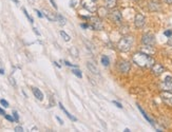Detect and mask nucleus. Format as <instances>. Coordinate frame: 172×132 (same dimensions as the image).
<instances>
[{
    "mask_svg": "<svg viewBox=\"0 0 172 132\" xmlns=\"http://www.w3.org/2000/svg\"><path fill=\"white\" fill-rule=\"evenodd\" d=\"M56 119H57V121H58L59 124H60V125H64V121H62V119L60 118V117H59V116H56Z\"/></svg>",
    "mask_w": 172,
    "mask_h": 132,
    "instance_id": "58836bf2",
    "label": "nucleus"
},
{
    "mask_svg": "<svg viewBox=\"0 0 172 132\" xmlns=\"http://www.w3.org/2000/svg\"><path fill=\"white\" fill-rule=\"evenodd\" d=\"M53 106H55V99H54V97L53 96H50V107H53Z\"/></svg>",
    "mask_w": 172,
    "mask_h": 132,
    "instance_id": "cd10ccee",
    "label": "nucleus"
},
{
    "mask_svg": "<svg viewBox=\"0 0 172 132\" xmlns=\"http://www.w3.org/2000/svg\"><path fill=\"white\" fill-rule=\"evenodd\" d=\"M4 117H5L6 119H8V121H10V122H12V123H13L14 121H15V118H14V117H12L11 115H8V114H5Z\"/></svg>",
    "mask_w": 172,
    "mask_h": 132,
    "instance_id": "7c9ffc66",
    "label": "nucleus"
},
{
    "mask_svg": "<svg viewBox=\"0 0 172 132\" xmlns=\"http://www.w3.org/2000/svg\"><path fill=\"white\" fill-rule=\"evenodd\" d=\"M35 12H36V13H37V15H38V17H40V18H42V17H44V14L41 13V12H39L38 10H35Z\"/></svg>",
    "mask_w": 172,
    "mask_h": 132,
    "instance_id": "e433bc0d",
    "label": "nucleus"
},
{
    "mask_svg": "<svg viewBox=\"0 0 172 132\" xmlns=\"http://www.w3.org/2000/svg\"><path fill=\"white\" fill-rule=\"evenodd\" d=\"M97 12H98V16H99V17H101V18H103V17H107V15H108L107 8H105V6H100V8H98L97 9Z\"/></svg>",
    "mask_w": 172,
    "mask_h": 132,
    "instance_id": "a211bd4d",
    "label": "nucleus"
},
{
    "mask_svg": "<svg viewBox=\"0 0 172 132\" xmlns=\"http://www.w3.org/2000/svg\"><path fill=\"white\" fill-rule=\"evenodd\" d=\"M145 24H146V18L145 16L141 13H137L134 17V26L137 29H141L144 28Z\"/></svg>",
    "mask_w": 172,
    "mask_h": 132,
    "instance_id": "0eeeda50",
    "label": "nucleus"
},
{
    "mask_svg": "<svg viewBox=\"0 0 172 132\" xmlns=\"http://www.w3.org/2000/svg\"><path fill=\"white\" fill-rule=\"evenodd\" d=\"M0 104L2 105L4 108H8V107H9V103L5 101V99H1V101H0Z\"/></svg>",
    "mask_w": 172,
    "mask_h": 132,
    "instance_id": "bb28decb",
    "label": "nucleus"
},
{
    "mask_svg": "<svg viewBox=\"0 0 172 132\" xmlns=\"http://www.w3.org/2000/svg\"><path fill=\"white\" fill-rule=\"evenodd\" d=\"M42 13H44V16H46L50 21H57V15H55L53 12H51V11L44 10L42 11Z\"/></svg>",
    "mask_w": 172,
    "mask_h": 132,
    "instance_id": "f8f14e48",
    "label": "nucleus"
},
{
    "mask_svg": "<svg viewBox=\"0 0 172 132\" xmlns=\"http://www.w3.org/2000/svg\"><path fill=\"white\" fill-rule=\"evenodd\" d=\"M0 74H1V75H3V74H4V70H3V69H1V68H0Z\"/></svg>",
    "mask_w": 172,
    "mask_h": 132,
    "instance_id": "a18cd8bd",
    "label": "nucleus"
},
{
    "mask_svg": "<svg viewBox=\"0 0 172 132\" xmlns=\"http://www.w3.org/2000/svg\"><path fill=\"white\" fill-rule=\"evenodd\" d=\"M72 73L74 74V75H76L77 77H79V78H81V77H82L81 71L78 70V69H73V70H72Z\"/></svg>",
    "mask_w": 172,
    "mask_h": 132,
    "instance_id": "a878e982",
    "label": "nucleus"
},
{
    "mask_svg": "<svg viewBox=\"0 0 172 132\" xmlns=\"http://www.w3.org/2000/svg\"><path fill=\"white\" fill-rule=\"evenodd\" d=\"M28 1H29L30 3H34V1H35V0H28Z\"/></svg>",
    "mask_w": 172,
    "mask_h": 132,
    "instance_id": "49530a36",
    "label": "nucleus"
},
{
    "mask_svg": "<svg viewBox=\"0 0 172 132\" xmlns=\"http://www.w3.org/2000/svg\"><path fill=\"white\" fill-rule=\"evenodd\" d=\"M22 11H23V13H24V15H26V18H28V19H29V21H30V22H31V24H34V19H33V18H32L31 16L29 15L28 11H26V9H24V8H22Z\"/></svg>",
    "mask_w": 172,
    "mask_h": 132,
    "instance_id": "393cba45",
    "label": "nucleus"
},
{
    "mask_svg": "<svg viewBox=\"0 0 172 132\" xmlns=\"http://www.w3.org/2000/svg\"><path fill=\"white\" fill-rule=\"evenodd\" d=\"M132 1H135V2H136V1H138V0H132Z\"/></svg>",
    "mask_w": 172,
    "mask_h": 132,
    "instance_id": "8fccbe9b",
    "label": "nucleus"
},
{
    "mask_svg": "<svg viewBox=\"0 0 172 132\" xmlns=\"http://www.w3.org/2000/svg\"><path fill=\"white\" fill-rule=\"evenodd\" d=\"M0 114H1V115H5L4 110H3V109H1V108H0Z\"/></svg>",
    "mask_w": 172,
    "mask_h": 132,
    "instance_id": "37998d69",
    "label": "nucleus"
},
{
    "mask_svg": "<svg viewBox=\"0 0 172 132\" xmlns=\"http://www.w3.org/2000/svg\"><path fill=\"white\" fill-rule=\"evenodd\" d=\"M141 42H143V44H146V46H154L155 42H156V39H155L154 34L146 33L141 37Z\"/></svg>",
    "mask_w": 172,
    "mask_h": 132,
    "instance_id": "20e7f679",
    "label": "nucleus"
},
{
    "mask_svg": "<svg viewBox=\"0 0 172 132\" xmlns=\"http://www.w3.org/2000/svg\"><path fill=\"white\" fill-rule=\"evenodd\" d=\"M9 80H10L11 85L14 86V87H16V81H15V79H14V78L12 77V76H10V77H9Z\"/></svg>",
    "mask_w": 172,
    "mask_h": 132,
    "instance_id": "c756f323",
    "label": "nucleus"
},
{
    "mask_svg": "<svg viewBox=\"0 0 172 132\" xmlns=\"http://www.w3.org/2000/svg\"><path fill=\"white\" fill-rule=\"evenodd\" d=\"M13 116L15 118V122H19V115L16 111H13Z\"/></svg>",
    "mask_w": 172,
    "mask_h": 132,
    "instance_id": "c85d7f7f",
    "label": "nucleus"
},
{
    "mask_svg": "<svg viewBox=\"0 0 172 132\" xmlns=\"http://www.w3.org/2000/svg\"><path fill=\"white\" fill-rule=\"evenodd\" d=\"M32 91H33L34 96H35L38 101H42V99H44V94H42V92H41L38 88H32Z\"/></svg>",
    "mask_w": 172,
    "mask_h": 132,
    "instance_id": "dca6fc26",
    "label": "nucleus"
},
{
    "mask_svg": "<svg viewBox=\"0 0 172 132\" xmlns=\"http://www.w3.org/2000/svg\"><path fill=\"white\" fill-rule=\"evenodd\" d=\"M75 1H71V2H70V6H71V8H73V6H75Z\"/></svg>",
    "mask_w": 172,
    "mask_h": 132,
    "instance_id": "79ce46f5",
    "label": "nucleus"
},
{
    "mask_svg": "<svg viewBox=\"0 0 172 132\" xmlns=\"http://www.w3.org/2000/svg\"><path fill=\"white\" fill-rule=\"evenodd\" d=\"M141 52L146 53V54H148V55H153V54H155V52H156V50L154 49L153 46H146V44H145V47L141 48Z\"/></svg>",
    "mask_w": 172,
    "mask_h": 132,
    "instance_id": "ddd939ff",
    "label": "nucleus"
},
{
    "mask_svg": "<svg viewBox=\"0 0 172 132\" xmlns=\"http://www.w3.org/2000/svg\"><path fill=\"white\" fill-rule=\"evenodd\" d=\"M110 19L113 21L114 24H121L123 22V15H121V11L118 10H113L110 13Z\"/></svg>",
    "mask_w": 172,
    "mask_h": 132,
    "instance_id": "423d86ee",
    "label": "nucleus"
},
{
    "mask_svg": "<svg viewBox=\"0 0 172 132\" xmlns=\"http://www.w3.org/2000/svg\"><path fill=\"white\" fill-rule=\"evenodd\" d=\"M87 68L90 70V72L91 73H93V74H95V75H98L99 74V70H98V68L96 67L93 62H91V61H88L87 62Z\"/></svg>",
    "mask_w": 172,
    "mask_h": 132,
    "instance_id": "4468645a",
    "label": "nucleus"
},
{
    "mask_svg": "<svg viewBox=\"0 0 172 132\" xmlns=\"http://www.w3.org/2000/svg\"><path fill=\"white\" fill-rule=\"evenodd\" d=\"M0 67H1V65H0Z\"/></svg>",
    "mask_w": 172,
    "mask_h": 132,
    "instance_id": "603ef678",
    "label": "nucleus"
},
{
    "mask_svg": "<svg viewBox=\"0 0 172 132\" xmlns=\"http://www.w3.org/2000/svg\"><path fill=\"white\" fill-rule=\"evenodd\" d=\"M116 1L117 0H106V4H107V8L109 9H113L116 5Z\"/></svg>",
    "mask_w": 172,
    "mask_h": 132,
    "instance_id": "6ab92c4d",
    "label": "nucleus"
},
{
    "mask_svg": "<svg viewBox=\"0 0 172 132\" xmlns=\"http://www.w3.org/2000/svg\"><path fill=\"white\" fill-rule=\"evenodd\" d=\"M117 68L118 70H119V72L128 73L130 71V69H131V64L129 61H127V60H121V61L118 62Z\"/></svg>",
    "mask_w": 172,
    "mask_h": 132,
    "instance_id": "9d476101",
    "label": "nucleus"
},
{
    "mask_svg": "<svg viewBox=\"0 0 172 132\" xmlns=\"http://www.w3.org/2000/svg\"><path fill=\"white\" fill-rule=\"evenodd\" d=\"M164 1L167 3V4H172V0H164Z\"/></svg>",
    "mask_w": 172,
    "mask_h": 132,
    "instance_id": "c03bdc74",
    "label": "nucleus"
},
{
    "mask_svg": "<svg viewBox=\"0 0 172 132\" xmlns=\"http://www.w3.org/2000/svg\"><path fill=\"white\" fill-rule=\"evenodd\" d=\"M59 107H60V109H61L62 111L64 112V114H66V115H67V116L69 117V118L71 119V121H73V122H76V121H77V118H76V117H75V116H73L72 114H70V112L68 111L67 109L64 108V106H62V104H61V103H59Z\"/></svg>",
    "mask_w": 172,
    "mask_h": 132,
    "instance_id": "f3484780",
    "label": "nucleus"
},
{
    "mask_svg": "<svg viewBox=\"0 0 172 132\" xmlns=\"http://www.w3.org/2000/svg\"><path fill=\"white\" fill-rule=\"evenodd\" d=\"M167 44H168V46H170V47H172V35L169 37V39H168Z\"/></svg>",
    "mask_w": 172,
    "mask_h": 132,
    "instance_id": "f704fd0d",
    "label": "nucleus"
},
{
    "mask_svg": "<svg viewBox=\"0 0 172 132\" xmlns=\"http://www.w3.org/2000/svg\"><path fill=\"white\" fill-rule=\"evenodd\" d=\"M161 98L165 104L169 107H172V92L169 91H162L161 92Z\"/></svg>",
    "mask_w": 172,
    "mask_h": 132,
    "instance_id": "6e6552de",
    "label": "nucleus"
},
{
    "mask_svg": "<svg viewBox=\"0 0 172 132\" xmlns=\"http://www.w3.org/2000/svg\"><path fill=\"white\" fill-rule=\"evenodd\" d=\"M60 35H61V37L64 39V41H70V39H71V37L68 35L67 33L64 31H60Z\"/></svg>",
    "mask_w": 172,
    "mask_h": 132,
    "instance_id": "b1692460",
    "label": "nucleus"
},
{
    "mask_svg": "<svg viewBox=\"0 0 172 132\" xmlns=\"http://www.w3.org/2000/svg\"><path fill=\"white\" fill-rule=\"evenodd\" d=\"M165 35H166V36H168V37H170L172 35V31H171V30H168V31L165 32Z\"/></svg>",
    "mask_w": 172,
    "mask_h": 132,
    "instance_id": "72a5a7b5",
    "label": "nucleus"
},
{
    "mask_svg": "<svg viewBox=\"0 0 172 132\" xmlns=\"http://www.w3.org/2000/svg\"><path fill=\"white\" fill-rule=\"evenodd\" d=\"M12 1H14V2H15V3H19L18 0H12Z\"/></svg>",
    "mask_w": 172,
    "mask_h": 132,
    "instance_id": "de8ad7c7",
    "label": "nucleus"
},
{
    "mask_svg": "<svg viewBox=\"0 0 172 132\" xmlns=\"http://www.w3.org/2000/svg\"><path fill=\"white\" fill-rule=\"evenodd\" d=\"M148 8L152 12H157V11L161 10V5L157 1H150L149 4H148Z\"/></svg>",
    "mask_w": 172,
    "mask_h": 132,
    "instance_id": "2eb2a0df",
    "label": "nucleus"
},
{
    "mask_svg": "<svg viewBox=\"0 0 172 132\" xmlns=\"http://www.w3.org/2000/svg\"><path fill=\"white\" fill-rule=\"evenodd\" d=\"M101 64H103V65L105 66V67H108V66L110 65V60H109L108 57L103 55V56L101 57Z\"/></svg>",
    "mask_w": 172,
    "mask_h": 132,
    "instance_id": "4be33fe9",
    "label": "nucleus"
},
{
    "mask_svg": "<svg viewBox=\"0 0 172 132\" xmlns=\"http://www.w3.org/2000/svg\"><path fill=\"white\" fill-rule=\"evenodd\" d=\"M80 26H81L82 29H88V28H90V24H80Z\"/></svg>",
    "mask_w": 172,
    "mask_h": 132,
    "instance_id": "c9c22d12",
    "label": "nucleus"
},
{
    "mask_svg": "<svg viewBox=\"0 0 172 132\" xmlns=\"http://www.w3.org/2000/svg\"><path fill=\"white\" fill-rule=\"evenodd\" d=\"M50 1H51L52 5H53V8H54V9H56V10H57V5H56V3H55V1H54V0H50Z\"/></svg>",
    "mask_w": 172,
    "mask_h": 132,
    "instance_id": "ea45409f",
    "label": "nucleus"
},
{
    "mask_svg": "<svg viewBox=\"0 0 172 132\" xmlns=\"http://www.w3.org/2000/svg\"><path fill=\"white\" fill-rule=\"evenodd\" d=\"M54 64H55V65H56V66H57V67H58V68H60V66H59V65H58V64H57V62H56V61H55V62H54Z\"/></svg>",
    "mask_w": 172,
    "mask_h": 132,
    "instance_id": "09e8293b",
    "label": "nucleus"
},
{
    "mask_svg": "<svg viewBox=\"0 0 172 132\" xmlns=\"http://www.w3.org/2000/svg\"><path fill=\"white\" fill-rule=\"evenodd\" d=\"M151 72L153 73V75L161 76L163 73L165 72V68H164V66L158 64V62H155V64L151 67Z\"/></svg>",
    "mask_w": 172,
    "mask_h": 132,
    "instance_id": "1a4fd4ad",
    "label": "nucleus"
},
{
    "mask_svg": "<svg viewBox=\"0 0 172 132\" xmlns=\"http://www.w3.org/2000/svg\"><path fill=\"white\" fill-rule=\"evenodd\" d=\"M113 104L115 105V106H117L118 108H123V106H121V104H119L118 101H113Z\"/></svg>",
    "mask_w": 172,
    "mask_h": 132,
    "instance_id": "4c0bfd02",
    "label": "nucleus"
},
{
    "mask_svg": "<svg viewBox=\"0 0 172 132\" xmlns=\"http://www.w3.org/2000/svg\"><path fill=\"white\" fill-rule=\"evenodd\" d=\"M57 21H59V24H61V26L66 24V18H64L61 14H57Z\"/></svg>",
    "mask_w": 172,
    "mask_h": 132,
    "instance_id": "412c9836",
    "label": "nucleus"
},
{
    "mask_svg": "<svg viewBox=\"0 0 172 132\" xmlns=\"http://www.w3.org/2000/svg\"><path fill=\"white\" fill-rule=\"evenodd\" d=\"M96 0H81L82 8L86 9L88 12L91 13H95L97 11V5H96Z\"/></svg>",
    "mask_w": 172,
    "mask_h": 132,
    "instance_id": "7ed1b4c3",
    "label": "nucleus"
},
{
    "mask_svg": "<svg viewBox=\"0 0 172 132\" xmlns=\"http://www.w3.org/2000/svg\"><path fill=\"white\" fill-rule=\"evenodd\" d=\"M33 31H34V33L36 34V35H38V36L40 35V33H39V32L37 31V29H36V28H34V29H33Z\"/></svg>",
    "mask_w": 172,
    "mask_h": 132,
    "instance_id": "a19ab883",
    "label": "nucleus"
},
{
    "mask_svg": "<svg viewBox=\"0 0 172 132\" xmlns=\"http://www.w3.org/2000/svg\"><path fill=\"white\" fill-rule=\"evenodd\" d=\"M134 38L133 36H130V35H123L119 41L117 42V49L121 51V52L127 53L131 50L132 46H133Z\"/></svg>",
    "mask_w": 172,
    "mask_h": 132,
    "instance_id": "f03ea898",
    "label": "nucleus"
},
{
    "mask_svg": "<svg viewBox=\"0 0 172 132\" xmlns=\"http://www.w3.org/2000/svg\"><path fill=\"white\" fill-rule=\"evenodd\" d=\"M151 1H157V0H151Z\"/></svg>",
    "mask_w": 172,
    "mask_h": 132,
    "instance_id": "3c124183",
    "label": "nucleus"
},
{
    "mask_svg": "<svg viewBox=\"0 0 172 132\" xmlns=\"http://www.w3.org/2000/svg\"><path fill=\"white\" fill-rule=\"evenodd\" d=\"M70 53H71V54H72V56H74L75 58H77V57H78V50L76 49V48L75 47H72L71 48V49H70Z\"/></svg>",
    "mask_w": 172,
    "mask_h": 132,
    "instance_id": "5701e85b",
    "label": "nucleus"
},
{
    "mask_svg": "<svg viewBox=\"0 0 172 132\" xmlns=\"http://www.w3.org/2000/svg\"><path fill=\"white\" fill-rule=\"evenodd\" d=\"M15 131L21 132V131H23V128L21 127V126H17V127H15Z\"/></svg>",
    "mask_w": 172,
    "mask_h": 132,
    "instance_id": "473e14b6",
    "label": "nucleus"
},
{
    "mask_svg": "<svg viewBox=\"0 0 172 132\" xmlns=\"http://www.w3.org/2000/svg\"><path fill=\"white\" fill-rule=\"evenodd\" d=\"M132 61L135 64L136 66H138L141 68H145V69H151L152 66L155 64V60L151 55H148L144 52H136L132 56Z\"/></svg>",
    "mask_w": 172,
    "mask_h": 132,
    "instance_id": "f257e3e1",
    "label": "nucleus"
},
{
    "mask_svg": "<svg viewBox=\"0 0 172 132\" xmlns=\"http://www.w3.org/2000/svg\"><path fill=\"white\" fill-rule=\"evenodd\" d=\"M138 109H139V111H141V114H143V115H144V117H145V118H146V119H147V121H148V122H149V123H150V124H151V125H152V126H154L153 122H152V119H151V118H150V117H149V116H148V115H147V114H146V112H145V111H144V110H143V109H141V106H138Z\"/></svg>",
    "mask_w": 172,
    "mask_h": 132,
    "instance_id": "aec40b11",
    "label": "nucleus"
},
{
    "mask_svg": "<svg viewBox=\"0 0 172 132\" xmlns=\"http://www.w3.org/2000/svg\"><path fill=\"white\" fill-rule=\"evenodd\" d=\"M90 28L95 31H101L103 29V24L98 17H90Z\"/></svg>",
    "mask_w": 172,
    "mask_h": 132,
    "instance_id": "39448f33",
    "label": "nucleus"
},
{
    "mask_svg": "<svg viewBox=\"0 0 172 132\" xmlns=\"http://www.w3.org/2000/svg\"><path fill=\"white\" fill-rule=\"evenodd\" d=\"M159 88L162 89V91H169L172 92V80H165L159 83Z\"/></svg>",
    "mask_w": 172,
    "mask_h": 132,
    "instance_id": "9b49d317",
    "label": "nucleus"
},
{
    "mask_svg": "<svg viewBox=\"0 0 172 132\" xmlns=\"http://www.w3.org/2000/svg\"><path fill=\"white\" fill-rule=\"evenodd\" d=\"M64 65H67L68 67H73V68H76V66H74V65H72V64H70L69 61H67V60H64Z\"/></svg>",
    "mask_w": 172,
    "mask_h": 132,
    "instance_id": "2f4dec72",
    "label": "nucleus"
}]
</instances>
